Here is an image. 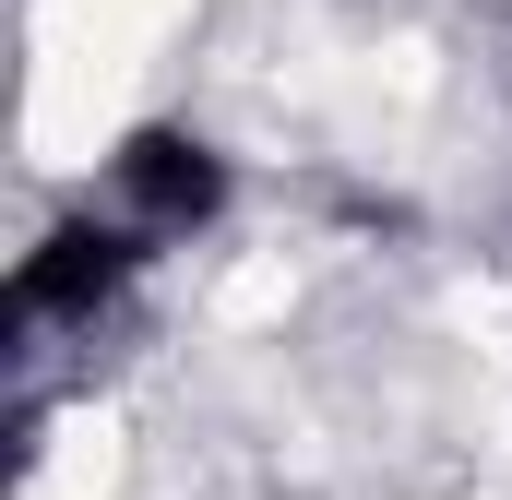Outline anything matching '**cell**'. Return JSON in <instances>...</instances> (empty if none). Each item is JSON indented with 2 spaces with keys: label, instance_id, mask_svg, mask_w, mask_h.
<instances>
[{
  "label": "cell",
  "instance_id": "6da1fadb",
  "mask_svg": "<svg viewBox=\"0 0 512 500\" xmlns=\"http://www.w3.org/2000/svg\"><path fill=\"white\" fill-rule=\"evenodd\" d=\"M143 262H155V239L120 227V215H48L36 250H24V274H12V346H36V334H96L131 286H143Z\"/></svg>",
  "mask_w": 512,
  "mask_h": 500
},
{
  "label": "cell",
  "instance_id": "7a4b0ae2",
  "mask_svg": "<svg viewBox=\"0 0 512 500\" xmlns=\"http://www.w3.org/2000/svg\"><path fill=\"white\" fill-rule=\"evenodd\" d=\"M227 203H239V167H227L191 120L120 131V155H108V215H120V227H143V239L167 250V239H203Z\"/></svg>",
  "mask_w": 512,
  "mask_h": 500
}]
</instances>
